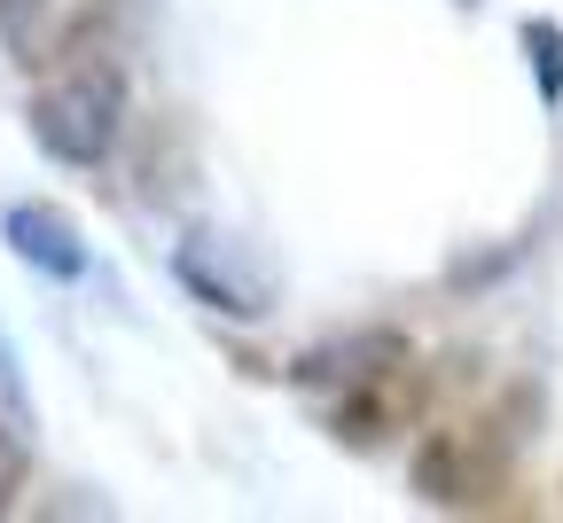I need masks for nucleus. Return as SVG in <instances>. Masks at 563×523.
Returning a JSON list of instances; mask_svg holds the SVG:
<instances>
[{
  "label": "nucleus",
  "instance_id": "0eeeda50",
  "mask_svg": "<svg viewBox=\"0 0 563 523\" xmlns=\"http://www.w3.org/2000/svg\"><path fill=\"white\" fill-rule=\"evenodd\" d=\"M16 485H24V445L0 430V508H9V492H16Z\"/></svg>",
  "mask_w": 563,
  "mask_h": 523
},
{
  "label": "nucleus",
  "instance_id": "20e7f679",
  "mask_svg": "<svg viewBox=\"0 0 563 523\" xmlns=\"http://www.w3.org/2000/svg\"><path fill=\"white\" fill-rule=\"evenodd\" d=\"M399 359H407V344L384 336V329H368V336H336V344L306 352L298 359V383H313V391H376Z\"/></svg>",
  "mask_w": 563,
  "mask_h": 523
},
{
  "label": "nucleus",
  "instance_id": "f03ea898",
  "mask_svg": "<svg viewBox=\"0 0 563 523\" xmlns=\"http://www.w3.org/2000/svg\"><path fill=\"white\" fill-rule=\"evenodd\" d=\"M173 274L203 297L211 313H235V321L274 313V274L258 266L251 243H235V235H220V227H196V235L173 251Z\"/></svg>",
  "mask_w": 563,
  "mask_h": 523
},
{
  "label": "nucleus",
  "instance_id": "7ed1b4c3",
  "mask_svg": "<svg viewBox=\"0 0 563 523\" xmlns=\"http://www.w3.org/2000/svg\"><path fill=\"white\" fill-rule=\"evenodd\" d=\"M0 235H9V251L24 266H40L55 281L87 274V235H79V219L55 211V203H9V211H0Z\"/></svg>",
  "mask_w": 563,
  "mask_h": 523
},
{
  "label": "nucleus",
  "instance_id": "6e6552de",
  "mask_svg": "<svg viewBox=\"0 0 563 523\" xmlns=\"http://www.w3.org/2000/svg\"><path fill=\"white\" fill-rule=\"evenodd\" d=\"M0 407L24 422V376H16V359H9V336H0Z\"/></svg>",
  "mask_w": 563,
  "mask_h": 523
},
{
  "label": "nucleus",
  "instance_id": "39448f33",
  "mask_svg": "<svg viewBox=\"0 0 563 523\" xmlns=\"http://www.w3.org/2000/svg\"><path fill=\"white\" fill-rule=\"evenodd\" d=\"M47 16V0H0V40H16V47H32V24Z\"/></svg>",
  "mask_w": 563,
  "mask_h": 523
},
{
  "label": "nucleus",
  "instance_id": "423d86ee",
  "mask_svg": "<svg viewBox=\"0 0 563 523\" xmlns=\"http://www.w3.org/2000/svg\"><path fill=\"white\" fill-rule=\"evenodd\" d=\"M525 40H532V55H540V94H563V63H555V32H548V24H532Z\"/></svg>",
  "mask_w": 563,
  "mask_h": 523
},
{
  "label": "nucleus",
  "instance_id": "f257e3e1",
  "mask_svg": "<svg viewBox=\"0 0 563 523\" xmlns=\"http://www.w3.org/2000/svg\"><path fill=\"white\" fill-rule=\"evenodd\" d=\"M125 118V70L110 55H79L32 94V141L63 165H102Z\"/></svg>",
  "mask_w": 563,
  "mask_h": 523
}]
</instances>
